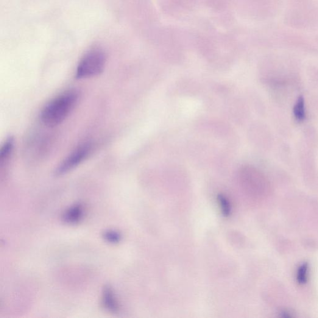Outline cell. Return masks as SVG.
I'll return each instance as SVG.
<instances>
[{
  "mask_svg": "<svg viewBox=\"0 0 318 318\" xmlns=\"http://www.w3.org/2000/svg\"><path fill=\"white\" fill-rule=\"evenodd\" d=\"M79 97L77 90H70L52 100L42 111V122L48 127H54L60 124L73 110Z\"/></svg>",
  "mask_w": 318,
  "mask_h": 318,
  "instance_id": "obj_1",
  "label": "cell"
},
{
  "mask_svg": "<svg viewBox=\"0 0 318 318\" xmlns=\"http://www.w3.org/2000/svg\"><path fill=\"white\" fill-rule=\"evenodd\" d=\"M105 62V55L101 50H91L85 55L78 66L77 79H86L100 75L104 69Z\"/></svg>",
  "mask_w": 318,
  "mask_h": 318,
  "instance_id": "obj_2",
  "label": "cell"
},
{
  "mask_svg": "<svg viewBox=\"0 0 318 318\" xmlns=\"http://www.w3.org/2000/svg\"><path fill=\"white\" fill-rule=\"evenodd\" d=\"M91 150L92 145L90 143L83 144L78 147L58 166L55 172V175L62 176L71 171L88 157Z\"/></svg>",
  "mask_w": 318,
  "mask_h": 318,
  "instance_id": "obj_3",
  "label": "cell"
},
{
  "mask_svg": "<svg viewBox=\"0 0 318 318\" xmlns=\"http://www.w3.org/2000/svg\"><path fill=\"white\" fill-rule=\"evenodd\" d=\"M102 303L103 308L111 313H117L119 311V304L110 285H106L103 289Z\"/></svg>",
  "mask_w": 318,
  "mask_h": 318,
  "instance_id": "obj_4",
  "label": "cell"
},
{
  "mask_svg": "<svg viewBox=\"0 0 318 318\" xmlns=\"http://www.w3.org/2000/svg\"><path fill=\"white\" fill-rule=\"evenodd\" d=\"M84 207L80 203L74 205L67 210L62 216L63 221L68 225H76L81 221L84 216Z\"/></svg>",
  "mask_w": 318,
  "mask_h": 318,
  "instance_id": "obj_5",
  "label": "cell"
},
{
  "mask_svg": "<svg viewBox=\"0 0 318 318\" xmlns=\"http://www.w3.org/2000/svg\"><path fill=\"white\" fill-rule=\"evenodd\" d=\"M14 146V140L12 138H9L5 141L0 150V164L1 166L9 160L12 154Z\"/></svg>",
  "mask_w": 318,
  "mask_h": 318,
  "instance_id": "obj_6",
  "label": "cell"
},
{
  "mask_svg": "<svg viewBox=\"0 0 318 318\" xmlns=\"http://www.w3.org/2000/svg\"><path fill=\"white\" fill-rule=\"evenodd\" d=\"M294 113L298 121H303L305 118V102L303 97H300L294 107Z\"/></svg>",
  "mask_w": 318,
  "mask_h": 318,
  "instance_id": "obj_7",
  "label": "cell"
},
{
  "mask_svg": "<svg viewBox=\"0 0 318 318\" xmlns=\"http://www.w3.org/2000/svg\"><path fill=\"white\" fill-rule=\"evenodd\" d=\"M103 238L108 243L116 244L121 241V235L118 231L107 230L103 234Z\"/></svg>",
  "mask_w": 318,
  "mask_h": 318,
  "instance_id": "obj_8",
  "label": "cell"
},
{
  "mask_svg": "<svg viewBox=\"0 0 318 318\" xmlns=\"http://www.w3.org/2000/svg\"><path fill=\"white\" fill-rule=\"evenodd\" d=\"M218 202L221 206L222 213L225 216H228L231 213V206L228 200L224 195H220L218 196Z\"/></svg>",
  "mask_w": 318,
  "mask_h": 318,
  "instance_id": "obj_9",
  "label": "cell"
},
{
  "mask_svg": "<svg viewBox=\"0 0 318 318\" xmlns=\"http://www.w3.org/2000/svg\"><path fill=\"white\" fill-rule=\"evenodd\" d=\"M307 276V265H303L301 266L298 272V280L300 283H305L306 280Z\"/></svg>",
  "mask_w": 318,
  "mask_h": 318,
  "instance_id": "obj_10",
  "label": "cell"
}]
</instances>
